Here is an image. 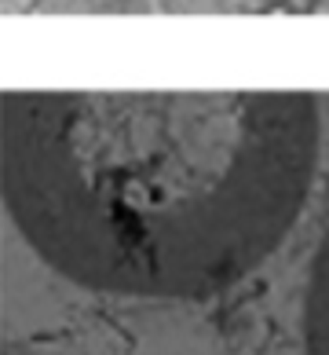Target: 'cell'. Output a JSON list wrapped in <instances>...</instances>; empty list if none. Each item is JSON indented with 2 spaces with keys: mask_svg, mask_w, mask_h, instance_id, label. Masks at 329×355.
Here are the masks:
<instances>
[{
  "mask_svg": "<svg viewBox=\"0 0 329 355\" xmlns=\"http://www.w3.org/2000/svg\"><path fill=\"white\" fill-rule=\"evenodd\" d=\"M319 114L285 92L8 96L4 205L48 268L114 297L202 300L304 209Z\"/></svg>",
  "mask_w": 329,
  "mask_h": 355,
  "instance_id": "6da1fadb",
  "label": "cell"
},
{
  "mask_svg": "<svg viewBox=\"0 0 329 355\" xmlns=\"http://www.w3.org/2000/svg\"><path fill=\"white\" fill-rule=\"evenodd\" d=\"M304 352L329 355V223L319 249H314L308 271V297H304Z\"/></svg>",
  "mask_w": 329,
  "mask_h": 355,
  "instance_id": "7a4b0ae2",
  "label": "cell"
},
{
  "mask_svg": "<svg viewBox=\"0 0 329 355\" xmlns=\"http://www.w3.org/2000/svg\"><path fill=\"white\" fill-rule=\"evenodd\" d=\"M263 11H296V0H267Z\"/></svg>",
  "mask_w": 329,
  "mask_h": 355,
  "instance_id": "3957f363",
  "label": "cell"
},
{
  "mask_svg": "<svg viewBox=\"0 0 329 355\" xmlns=\"http://www.w3.org/2000/svg\"><path fill=\"white\" fill-rule=\"evenodd\" d=\"M308 11L311 15H329V0H308Z\"/></svg>",
  "mask_w": 329,
  "mask_h": 355,
  "instance_id": "277c9868",
  "label": "cell"
},
{
  "mask_svg": "<svg viewBox=\"0 0 329 355\" xmlns=\"http://www.w3.org/2000/svg\"><path fill=\"white\" fill-rule=\"evenodd\" d=\"M260 4H267V0H260Z\"/></svg>",
  "mask_w": 329,
  "mask_h": 355,
  "instance_id": "5b68a950",
  "label": "cell"
}]
</instances>
